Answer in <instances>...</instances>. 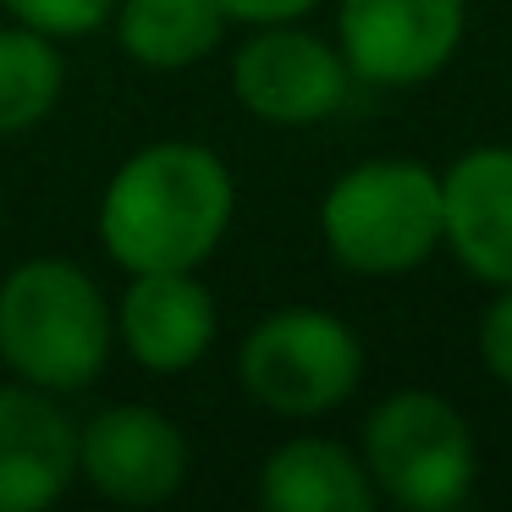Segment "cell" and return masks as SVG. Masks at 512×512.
<instances>
[{
  "instance_id": "5bb4252c",
  "label": "cell",
  "mask_w": 512,
  "mask_h": 512,
  "mask_svg": "<svg viewBox=\"0 0 512 512\" xmlns=\"http://www.w3.org/2000/svg\"><path fill=\"white\" fill-rule=\"evenodd\" d=\"M67 94V56L56 39L23 23H0V138L34 133L56 116Z\"/></svg>"
},
{
  "instance_id": "7c38bea8",
  "label": "cell",
  "mask_w": 512,
  "mask_h": 512,
  "mask_svg": "<svg viewBox=\"0 0 512 512\" xmlns=\"http://www.w3.org/2000/svg\"><path fill=\"white\" fill-rule=\"evenodd\" d=\"M364 457L331 435H292L259 463V507L270 512H375Z\"/></svg>"
},
{
  "instance_id": "8992f818",
  "label": "cell",
  "mask_w": 512,
  "mask_h": 512,
  "mask_svg": "<svg viewBox=\"0 0 512 512\" xmlns=\"http://www.w3.org/2000/svg\"><path fill=\"white\" fill-rule=\"evenodd\" d=\"M353 72L331 39L298 23H265L237 45L232 94L265 127H320L347 105Z\"/></svg>"
},
{
  "instance_id": "30bf717a",
  "label": "cell",
  "mask_w": 512,
  "mask_h": 512,
  "mask_svg": "<svg viewBox=\"0 0 512 512\" xmlns=\"http://www.w3.org/2000/svg\"><path fill=\"white\" fill-rule=\"evenodd\" d=\"M78 485V419L56 391L0 380V512H45Z\"/></svg>"
},
{
  "instance_id": "6da1fadb",
  "label": "cell",
  "mask_w": 512,
  "mask_h": 512,
  "mask_svg": "<svg viewBox=\"0 0 512 512\" xmlns=\"http://www.w3.org/2000/svg\"><path fill=\"white\" fill-rule=\"evenodd\" d=\"M237 221V177L210 144L155 138L111 171L94 232L116 270H199Z\"/></svg>"
},
{
  "instance_id": "9a60e30c",
  "label": "cell",
  "mask_w": 512,
  "mask_h": 512,
  "mask_svg": "<svg viewBox=\"0 0 512 512\" xmlns=\"http://www.w3.org/2000/svg\"><path fill=\"white\" fill-rule=\"evenodd\" d=\"M0 12L34 28V34L56 39V45H72V39H89L111 23L116 0H0Z\"/></svg>"
},
{
  "instance_id": "e0dca14e",
  "label": "cell",
  "mask_w": 512,
  "mask_h": 512,
  "mask_svg": "<svg viewBox=\"0 0 512 512\" xmlns=\"http://www.w3.org/2000/svg\"><path fill=\"white\" fill-rule=\"evenodd\" d=\"M226 17L243 28H265V23H303L320 0H221Z\"/></svg>"
},
{
  "instance_id": "2e32d148",
  "label": "cell",
  "mask_w": 512,
  "mask_h": 512,
  "mask_svg": "<svg viewBox=\"0 0 512 512\" xmlns=\"http://www.w3.org/2000/svg\"><path fill=\"white\" fill-rule=\"evenodd\" d=\"M479 358L512 391V287H501L490 298V309L479 314Z\"/></svg>"
},
{
  "instance_id": "8fae6325",
  "label": "cell",
  "mask_w": 512,
  "mask_h": 512,
  "mask_svg": "<svg viewBox=\"0 0 512 512\" xmlns=\"http://www.w3.org/2000/svg\"><path fill=\"white\" fill-rule=\"evenodd\" d=\"M441 243L468 276L512 287V144H479L441 171Z\"/></svg>"
},
{
  "instance_id": "277c9868",
  "label": "cell",
  "mask_w": 512,
  "mask_h": 512,
  "mask_svg": "<svg viewBox=\"0 0 512 512\" xmlns=\"http://www.w3.org/2000/svg\"><path fill=\"white\" fill-rule=\"evenodd\" d=\"M364 474L380 501L408 512H452L479 479V446L468 419L435 391H391L364 419Z\"/></svg>"
},
{
  "instance_id": "9c48e42d",
  "label": "cell",
  "mask_w": 512,
  "mask_h": 512,
  "mask_svg": "<svg viewBox=\"0 0 512 512\" xmlns=\"http://www.w3.org/2000/svg\"><path fill=\"white\" fill-rule=\"evenodd\" d=\"M116 314V347H127L138 369L149 375H188L204 364L221 336V309L215 292L199 281V270H149L127 276Z\"/></svg>"
},
{
  "instance_id": "3957f363",
  "label": "cell",
  "mask_w": 512,
  "mask_h": 512,
  "mask_svg": "<svg viewBox=\"0 0 512 512\" xmlns=\"http://www.w3.org/2000/svg\"><path fill=\"white\" fill-rule=\"evenodd\" d=\"M320 237L353 276H408L441 248V177L408 155L364 160L325 188Z\"/></svg>"
},
{
  "instance_id": "4fadbf2b",
  "label": "cell",
  "mask_w": 512,
  "mask_h": 512,
  "mask_svg": "<svg viewBox=\"0 0 512 512\" xmlns=\"http://www.w3.org/2000/svg\"><path fill=\"white\" fill-rule=\"evenodd\" d=\"M122 56L144 72H188L221 50L226 17L221 0H116L111 23Z\"/></svg>"
},
{
  "instance_id": "52a82bcc",
  "label": "cell",
  "mask_w": 512,
  "mask_h": 512,
  "mask_svg": "<svg viewBox=\"0 0 512 512\" xmlns=\"http://www.w3.org/2000/svg\"><path fill=\"white\" fill-rule=\"evenodd\" d=\"M468 0H342L336 50L375 89H419L457 56Z\"/></svg>"
},
{
  "instance_id": "5b68a950",
  "label": "cell",
  "mask_w": 512,
  "mask_h": 512,
  "mask_svg": "<svg viewBox=\"0 0 512 512\" xmlns=\"http://www.w3.org/2000/svg\"><path fill=\"white\" fill-rule=\"evenodd\" d=\"M237 380L276 419H325L364 380V342L342 314L292 303L243 336Z\"/></svg>"
},
{
  "instance_id": "ba28073f",
  "label": "cell",
  "mask_w": 512,
  "mask_h": 512,
  "mask_svg": "<svg viewBox=\"0 0 512 512\" xmlns=\"http://www.w3.org/2000/svg\"><path fill=\"white\" fill-rule=\"evenodd\" d=\"M188 435L149 402H111L78 419V479L116 507H160L188 485Z\"/></svg>"
},
{
  "instance_id": "7a4b0ae2",
  "label": "cell",
  "mask_w": 512,
  "mask_h": 512,
  "mask_svg": "<svg viewBox=\"0 0 512 512\" xmlns=\"http://www.w3.org/2000/svg\"><path fill=\"white\" fill-rule=\"evenodd\" d=\"M116 353V314L83 265L34 254L0 276V369L39 391H89Z\"/></svg>"
}]
</instances>
